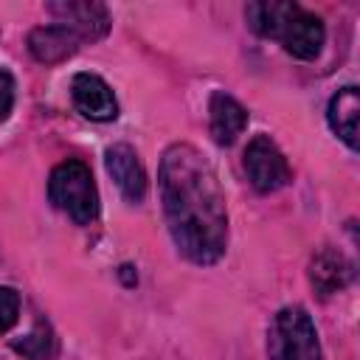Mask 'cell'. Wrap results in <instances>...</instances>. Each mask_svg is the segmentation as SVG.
<instances>
[{
    "instance_id": "7a4b0ae2",
    "label": "cell",
    "mask_w": 360,
    "mask_h": 360,
    "mask_svg": "<svg viewBox=\"0 0 360 360\" xmlns=\"http://www.w3.org/2000/svg\"><path fill=\"white\" fill-rule=\"evenodd\" d=\"M245 20L259 37L281 42V48L295 59H315L323 48L326 31L321 17L301 8L298 3H278V0L250 3L245 8Z\"/></svg>"
},
{
    "instance_id": "4fadbf2b",
    "label": "cell",
    "mask_w": 360,
    "mask_h": 360,
    "mask_svg": "<svg viewBox=\"0 0 360 360\" xmlns=\"http://www.w3.org/2000/svg\"><path fill=\"white\" fill-rule=\"evenodd\" d=\"M17 352H22L28 360H51L53 357V335L48 323H37L22 340L14 343Z\"/></svg>"
},
{
    "instance_id": "6da1fadb",
    "label": "cell",
    "mask_w": 360,
    "mask_h": 360,
    "mask_svg": "<svg viewBox=\"0 0 360 360\" xmlns=\"http://www.w3.org/2000/svg\"><path fill=\"white\" fill-rule=\"evenodd\" d=\"M160 200L177 250L194 264H214L228 245V211L219 177L191 143H172L160 160Z\"/></svg>"
},
{
    "instance_id": "3957f363",
    "label": "cell",
    "mask_w": 360,
    "mask_h": 360,
    "mask_svg": "<svg viewBox=\"0 0 360 360\" xmlns=\"http://www.w3.org/2000/svg\"><path fill=\"white\" fill-rule=\"evenodd\" d=\"M48 197L76 225H90L98 217V191L93 183V172L82 160H62L51 172Z\"/></svg>"
},
{
    "instance_id": "ba28073f",
    "label": "cell",
    "mask_w": 360,
    "mask_h": 360,
    "mask_svg": "<svg viewBox=\"0 0 360 360\" xmlns=\"http://www.w3.org/2000/svg\"><path fill=\"white\" fill-rule=\"evenodd\" d=\"M104 163L127 202H141L146 197V172L129 143H112L104 155Z\"/></svg>"
},
{
    "instance_id": "7c38bea8",
    "label": "cell",
    "mask_w": 360,
    "mask_h": 360,
    "mask_svg": "<svg viewBox=\"0 0 360 360\" xmlns=\"http://www.w3.org/2000/svg\"><path fill=\"white\" fill-rule=\"evenodd\" d=\"M357 112H360V96H357V87H340L332 101H329V110H326V118H329V127L332 132L349 146V149H357Z\"/></svg>"
},
{
    "instance_id": "9c48e42d",
    "label": "cell",
    "mask_w": 360,
    "mask_h": 360,
    "mask_svg": "<svg viewBox=\"0 0 360 360\" xmlns=\"http://www.w3.org/2000/svg\"><path fill=\"white\" fill-rule=\"evenodd\" d=\"M352 276H354V264L332 245H323L309 262V281H312L315 292L323 298L343 290L352 281Z\"/></svg>"
},
{
    "instance_id": "30bf717a",
    "label": "cell",
    "mask_w": 360,
    "mask_h": 360,
    "mask_svg": "<svg viewBox=\"0 0 360 360\" xmlns=\"http://www.w3.org/2000/svg\"><path fill=\"white\" fill-rule=\"evenodd\" d=\"M208 127H211V138L219 146H231L248 127V112L233 96L217 90L208 101Z\"/></svg>"
},
{
    "instance_id": "8992f818",
    "label": "cell",
    "mask_w": 360,
    "mask_h": 360,
    "mask_svg": "<svg viewBox=\"0 0 360 360\" xmlns=\"http://www.w3.org/2000/svg\"><path fill=\"white\" fill-rule=\"evenodd\" d=\"M48 11L56 17L59 25L73 31L79 39H101L110 31V11L101 3L59 0V3H48Z\"/></svg>"
},
{
    "instance_id": "9a60e30c",
    "label": "cell",
    "mask_w": 360,
    "mask_h": 360,
    "mask_svg": "<svg viewBox=\"0 0 360 360\" xmlns=\"http://www.w3.org/2000/svg\"><path fill=\"white\" fill-rule=\"evenodd\" d=\"M14 110V79L6 68H0V121H6Z\"/></svg>"
},
{
    "instance_id": "52a82bcc",
    "label": "cell",
    "mask_w": 360,
    "mask_h": 360,
    "mask_svg": "<svg viewBox=\"0 0 360 360\" xmlns=\"http://www.w3.org/2000/svg\"><path fill=\"white\" fill-rule=\"evenodd\" d=\"M70 96L76 110L90 121H112L118 115V101L110 84L96 73H76L70 82Z\"/></svg>"
},
{
    "instance_id": "5bb4252c",
    "label": "cell",
    "mask_w": 360,
    "mask_h": 360,
    "mask_svg": "<svg viewBox=\"0 0 360 360\" xmlns=\"http://www.w3.org/2000/svg\"><path fill=\"white\" fill-rule=\"evenodd\" d=\"M20 318V295L11 287H0V335L8 332Z\"/></svg>"
},
{
    "instance_id": "8fae6325",
    "label": "cell",
    "mask_w": 360,
    "mask_h": 360,
    "mask_svg": "<svg viewBox=\"0 0 360 360\" xmlns=\"http://www.w3.org/2000/svg\"><path fill=\"white\" fill-rule=\"evenodd\" d=\"M79 42L82 39L73 31H68L65 25H42V28H34L28 34V51L42 65L65 62L68 56L76 53Z\"/></svg>"
},
{
    "instance_id": "277c9868",
    "label": "cell",
    "mask_w": 360,
    "mask_h": 360,
    "mask_svg": "<svg viewBox=\"0 0 360 360\" xmlns=\"http://www.w3.org/2000/svg\"><path fill=\"white\" fill-rule=\"evenodd\" d=\"M270 360H323L318 329L304 307H284L267 329Z\"/></svg>"
},
{
    "instance_id": "5b68a950",
    "label": "cell",
    "mask_w": 360,
    "mask_h": 360,
    "mask_svg": "<svg viewBox=\"0 0 360 360\" xmlns=\"http://www.w3.org/2000/svg\"><path fill=\"white\" fill-rule=\"evenodd\" d=\"M245 172H248V180L253 183V188L262 191V194L284 188L290 183V177H292L287 158L281 155V149L267 135H256L248 143V149H245Z\"/></svg>"
}]
</instances>
